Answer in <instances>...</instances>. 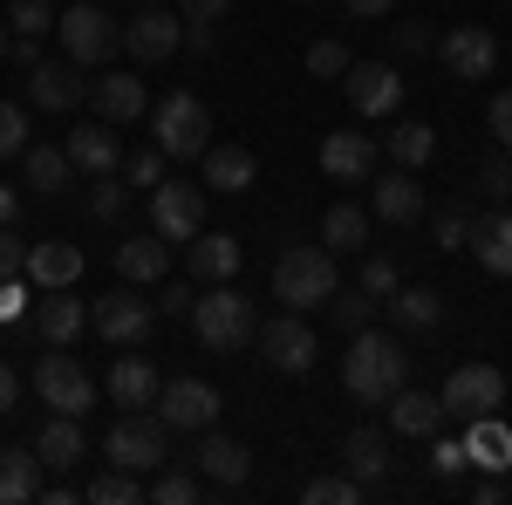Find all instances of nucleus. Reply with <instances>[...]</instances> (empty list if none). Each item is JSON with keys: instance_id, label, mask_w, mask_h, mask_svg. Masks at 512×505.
I'll use <instances>...</instances> for the list:
<instances>
[{"instance_id": "f257e3e1", "label": "nucleus", "mask_w": 512, "mask_h": 505, "mask_svg": "<svg viewBox=\"0 0 512 505\" xmlns=\"http://www.w3.org/2000/svg\"><path fill=\"white\" fill-rule=\"evenodd\" d=\"M403 383H410V349H403L396 335L355 328L349 355H342V389H349L355 403H390Z\"/></svg>"}, {"instance_id": "f03ea898", "label": "nucleus", "mask_w": 512, "mask_h": 505, "mask_svg": "<svg viewBox=\"0 0 512 505\" xmlns=\"http://www.w3.org/2000/svg\"><path fill=\"white\" fill-rule=\"evenodd\" d=\"M335 287H342V280H335V253H328V246H315V239H294V246L274 260L280 308L315 314V308H328V294H335Z\"/></svg>"}, {"instance_id": "7ed1b4c3", "label": "nucleus", "mask_w": 512, "mask_h": 505, "mask_svg": "<svg viewBox=\"0 0 512 505\" xmlns=\"http://www.w3.org/2000/svg\"><path fill=\"white\" fill-rule=\"evenodd\" d=\"M192 335H198V349L233 355L260 335V314H253L246 294H233V280H219L212 294H192Z\"/></svg>"}, {"instance_id": "20e7f679", "label": "nucleus", "mask_w": 512, "mask_h": 505, "mask_svg": "<svg viewBox=\"0 0 512 505\" xmlns=\"http://www.w3.org/2000/svg\"><path fill=\"white\" fill-rule=\"evenodd\" d=\"M151 144L164 157H205V144H212V110L198 103L192 89H171L164 103H151Z\"/></svg>"}, {"instance_id": "39448f33", "label": "nucleus", "mask_w": 512, "mask_h": 505, "mask_svg": "<svg viewBox=\"0 0 512 505\" xmlns=\"http://www.w3.org/2000/svg\"><path fill=\"white\" fill-rule=\"evenodd\" d=\"M55 41H62V55H69L76 69H103V62L123 48V28L96 7V0H76L69 14H55Z\"/></svg>"}, {"instance_id": "423d86ee", "label": "nucleus", "mask_w": 512, "mask_h": 505, "mask_svg": "<svg viewBox=\"0 0 512 505\" xmlns=\"http://www.w3.org/2000/svg\"><path fill=\"white\" fill-rule=\"evenodd\" d=\"M35 396L55 410V417H82V410L96 403V376L82 369L76 355L41 349V362H35Z\"/></svg>"}, {"instance_id": "0eeeda50", "label": "nucleus", "mask_w": 512, "mask_h": 505, "mask_svg": "<svg viewBox=\"0 0 512 505\" xmlns=\"http://www.w3.org/2000/svg\"><path fill=\"white\" fill-rule=\"evenodd\" d=\"M151 233L171 246H192L205 233V185H185V178L151 185Z\"/></svg>"}, {"instance_id": "6e6552de", "label": "nucleus", "mask_w": 512, "mask_h": 505, "mask_svg": "<svg viewBox=\"0 0 512 505\" xmlns=\"http://www.w3.org/2000/svg\"><path fill=\"white\" fill-rule=\"evenodd\" d=\"M89 328H96L110 349H144V342L158 335V301H144V294H103V301L89 308Z\"/></svg>"}, {"instance_id": "1a4fd4ad", "label": "nucleus", "mask_w": 512, "mask_h": 505, "mask_svg": "<svg viewBox=\"0 0 512 505\" xmlns=\"http://www.w3.org/2000/svg\"><path fill=\"white\" fill-rule=\"evenodd\" d=\"M103 458L123 471H158L171 451H164V417H144V410H123L110 437H103Z\"/></svg>"}, {"instance_id": "9d476101", "label": "nucleus", "mask_w": 512, "mask_h": 505, "mask_svg": "<svg viewBox=\"0 0 512 505\" xmlns=\"http://www.w3.org/2000/svg\"><path fill=\"white\" fill-rule=\"evenodd\" d=\"M437 403H444V417H492L499 403H506V376L492 369V362H465V369H451V383L437 389Z\"/></svg>"}, {"instance_id": "9b49d317", "label": "nucleus", "mask_w": 512, "mask_h": 505, "mask_svg": "<svg viewBox=\"0 0 512 505\" xmlns=\"http://www.w3.org/2000/svg\"><path fill=\"white\" fill-rule=\"evenodd\" d=\"M151 410L164 417V430H212V424H219V389L198 383V376H178V383L158 389Z\"/></svg>"}, {"instance_id": "f8f14e48", "label": "nucleus", "mask_w": 512, "mask_h": 505, "mask_svg": "<svg viewBox=\"0 0 512 505\" xmlns=\"http://www.w3.org/2000/svg\"><path fill=\"white\" fill-rule=\"evenodd\" d=\"M342 89H349L355 117H396V110H403V76L383 69V62H349Z\"/></svg>"}, {"instance_id": "ddd939ff", "label": "nucleus", "mask_w": 512, "mask_h": 505, "mask_svg": "<svg viewBox=\"0 0 512 505\" xmlns=\"http://www.w3.org/2000/svg\"><path fill=\"white\" fill-rule=\"evenodd\" d=\"M321 171H328V185H369L376 178V137L369 130H328L321 137Z\"/></svg>"}, {"instance_id": "4468645a", "label": "nucleus", "mask_w": 512, "mask_h": 505, "mask_svg": "<svg viewBox=\"0 0 512 505\" xmlns=\"http://www.w3.org/2000/svg\"><path fill=\"white\" fill-rule=\"evenodd\" d=\"M260 349H267V362H274L280 376H308V369H315V328L287 308L280 321L260 328Z\"/></svg>"}, {"instance_id": "2eb2a0df", "label": "nucleus", "mask_w": 512, "mask_h": 505, "mask_svg": "<svg viewBox=\"0 0 512 505\" xmlns=\"http://www.w3.org/2000/svg\"><path fill=\"white\" fill-rule=\"evenodd\" d=\"M437 55H444V69L458 82H478L499 69V41H492V28H478V21H465V28H451V35L437 41Z\"/></svg>"}, {"instance_id": "dca6fc26", "label": "nucleus", "mask_w": 512, "mask_h": 505, "mask_svg": "<svg viewBox=\"0 0 512 505\" xmlns=\"http://www.w3.org/2000/svg\"><path fill=\"white\" fill-rule=\"evenodd\" d=\"M192 471L205 478V485H219V492H233V485H246L253 478V451L239 444V437H219V430H205L192 451Z\"/></svg>"}, {"instance_id": "f3484780", "label": "nucleus", "mask_w": 512, "mask_h": 505, "mask_svg": "<svg viewBox=\"0 0 512 505\" xmlns=\"http://www.w3.org/2000/svg\"><path fill=\"white\" fill-rule=\"evenodd\" d=\"M123 48H130L137 62H171V55L185 48V21H171L164 7H144L137 21H123Z\"/></svg>"}, {"instance_id": "a211bd4d", "label": "nucleus", "mask_w": 512, "mask_h": 505, "mask_svg": "<svg viewBox=\"0 0 512 505\" xmlns=\"http://www.w3.org/2000/svg\"><path fill=\"white\" fill-rule=\"evenodd\" d=\"M62 151H69V164H76V171H89V178H110V171H117V164H123L117 123H103V117H96V123H76Z\"/></svg>"}, {"instance_id": "6ab92c4d", "label": "nucleus", "mask_w": 512, "mask_h": 505, "mask_svg": "<svg viewBox=\"0 0 512 505\" xmlns=\"http://www.w3.org/2000/svg\"><path fill=\"white\" fill-rule=\"evenodd\" d=\"M89 103H96V117H103V123H137V117H151L144 76H123V69H110V76L89 82Z\"/></svg>"}, {"instance_id": "aec40b11", "label": "nucleus", "mask_w": 512, "mask_h": 505, "mask_svg": "<svg viewBox=\"0 0 512 505\" xmlns=\"http://www.w3.org/2000/svg\"><path fill=\"white\" fill-rule=\"evenodd\" d=\"M158 389H164V376H158V362L151 355H117L110 362V403H123V410H151L158 403Z\"/></svg>"}, {"instance_id": "412c9836", "label": "nucleus", "mask_w": 512, "mask_h": 505, "mask_svg": "<svg viewBox=\"0 0 512 505\" xmlns=\"http://www.w3.org/2000/svg\"><path fill=\"white\" fill-rule=\"evenodd\" d=\"M89 96V82L76 76V62H35L28 69V103L35 110H76Z\"/></svg>"}, {"instance_id": "4be33fe9", "label": "nucleus", "mask_w": 512, "mask_h": 505, "mask_svg": "<svg viewBox=\"0 0 512 505\" xmlns=\"http://www.w3.org/2000/svg\"><path fill=\"white\" fill-rule=\"evenodd\" d=\"M35 328H41L48 349H69L82 328H89V308H82L69 287H55V294H41V301H35Z\"/></svg>"}, {"instance_id": "5701e85b", "label": "nucleus", "mask_w": 512, "mask_h": 505, "mask_svg": "<svg viewBox=\"0 0 512 505\" xmlns=\"http://www.w3.org/2000/svg\"><path fill=\"white\" fill-rule=\"evenodd\" d=\"M28 280H35L41 294H55V287H76L82 280V253L69 246V239H41V246H28Z\"/></svg>"}, {"instance_id": "b1692460", "label": "nucleus", "mask_w": 512, "mask_h": 505, "mask_svg": "<svg viewBox=\"0 0 512 505\" xmlns=\"http://www.w3.org/2000/svg\"><path fill=\"white\" fill-rule=\"evenodd\" d=\"M253 178H260V157L246 151V144H205V178L198 185H212V192H253Z\"/></svg>"}, {"instance_id": "393cba45", "label": "nucleus", "mask_w": 512, "mask_h": 505, "mask_svg": "<svg viewBox=\"0 0 512 505\" xmlns=\"http://www.w3.org/2000/svg\"><path fill=\"white\" fill-rule=\"evenodd\" d=\"M465 458H472L478 471H492V478H506V471H512V430L499 424V410L465 424Z\"/></svg>"}, {"instance_id": "a878e982", "label": "nucleus", "mask_w": 512, "mask_h": 505, "mask_svg": "<svg viewBox=\"0 0 512 505\" xmlns=\"http://www.w3.org/2000/svg\"><path fill=\"white\" fill-rule=\"evenodd\" d=\"M369 205H376V219H390V226H417V219H424V185H417V171H403V164H396L390 178L376 185Z\"/></svg>"}, {"instance_id": "bb28decb", "label": "nucleus", "mask_w": 512, "mask_h": 505, "mask_svg": "<svg viewBox=\"0 0 512 505\" xmlns=\"http://www.w3.org/2000/svg\"><path fill=\"white\" fill-rule=\"evenodd\" d=\"M117 273L130 280V287H158L164 273H171V239H123L117 246Z\"/></svg>"}, {"instance_id": "cd10ccee", "label": "nucleus", "mask_w": 512, "mask_h": 505, "mask_svg": "<svg viewBox=\"0 0 512 505\" xmlns=\"http://www.w3.org/2000/svg\"><path fill=\"white\" fill-rule=\"evenodd\" d=\"M82 451H89L82 417H55V410H48V424H41V437H35V458L48 471H69V465H82Z\"/></svg>"}, {"instance_id": "c85d7f7f", "label": "nucleus", "mask_w": 512, "mask_h": 505, "mask_svg": "<svg viewBox=\"0 0 512 505\" xmlns=\"http://www.w3.org/2000/svg\"><path fill=\"white\" fill-rule=\"evenodd\" d=\"M342 465H349V478L355 485H383L390 478V444H383V430H349L342 437Z\"/></svg>"}, {"instance_id": "c756f323", "label": "nucleus", "mask_w": 512, "mask_h": 505, "mask_svg": "<svg viewBox=\"0 0 512 505\" xmlns=\"http://www.w3.org/2000/svg\"><path fill=\"white\" fill-rule=\"evenodd\" d=\"M390 424H396V437H437V424H444V403H437L431 389H396L390 396Z\"/></svg>"}, {"instance_id": "7c9ffc66", "label": "nucleus", "mask_w": 512, "mask_h": 505, "mask_svg": "<svg viewBox=\"0 0 512 505\" xmlns=\"http://www.w3.org/2000/svg\"><path fill=\"white\" fill-rule=\"evenodd\" d=\"M478 253V267L512 280V212H492V219H472V239H465Z\"/></svg>"}, {"instance_id": "2f4dec72", "label": "nucleus", "mask_w": 512, "mask_h": 505, "mask_svg": "<svg viewBox=\"0 0 512 505\" xmlns=\"http://www.w3.org/2000/svg\"><path fill=\"white\" fill-rule=\"evenodd\" d=\"M239 260H246V253H239V239H233V233H198V239H192V273L205 280V287L233 280Z\"/></svg>"}, {"instance_id": "473e14b6", "label": "nucleus", "mask_w": 512, "mask_h": 505, "mask_svg": "<svg viewBox=\"0 0 512 505\" xmlns=\"http://www.w3.org/2000/svg\"><path fill=\"white\" fill-rule=\"evenodd\" d=\"M390 314H396V328H403V335H431L437 321H444V301H437V287H396Z\"/></svg>"}, {"instance_id": "72a5a7b5", "label": "nucleus", "mask_w": 512, "mask_h": 505, "mask_svg": "<svg viewBox=\"0 0 512 505\" xmlns=\"http://www.w3.org/2000/svg\"><path fill=\"white\" fill-rule=\"evenodd\" d=\"M41 499V458L35 451H0V505Z\"/></svg>"}, {"instance_id": "f704fd0d", "label": "nucleus", "mask_w": 512, "mask_h": 505, "mask_svg": "<svg viewBox=\"0 0 512 505\" xmlns=\"http://www.w3.org/2000/svg\"><path fill=\"white\" fill-rule=\"evenodd\" d=\"M21 171H28V185H35L41 198H55L69 178H76L69 151H48V144H28V151H21Z\"/></svg>"}, {"instance_id": "c9c22d12", "label": "nucleus", "mask_w": 512, "mask_h": 505, "mask_svg": "<svg viewBox=\"0 0 512 505\" xmlns=\"http://www.w3.org/2000/svg\"><path fill=\"white\" fill-rule=\"evenodd\" d=\"M321 239H328V253H362V246H369V212H362V205H328Z\"/></svg>"}, {"instance_id": "e433bc0d", "label": "nucleus", "mask_w": 512, "mask_h": 505, "mask_svg": "<svg viewBox=\"0 0 512 505\" xmlns=\"http://www.w3.org/2000/svg\"><path fill=\"white\" fill-rule=\"evenodd\" d=\"M390 157L403 164V171L431 164V157H437V130H431V123H396V130H390Z\"/></svg>"}, {"instance_id": "4c0bfd02", "label": "nucleus", "mask_w": 512, "mask_h": 505, "mask_svg": "<svg viewBox=\"0 0 512 505\" xmlns=\"http://www.w3.org/2000/svg\"><path fill=\"white\" fill-rule=\"evenodd\" d=\"M82 499H96V505H137V499H144V485H137V471L103 465L96 478H89V492H82Z\"/></svg>"}, {"instance_id": "58836bf2", "label": "nucleus", "mask_w": 512, "mask_h": 505, "mask_svg": "<svg viewBox=\"0 0 512 505\" xmlns=\"http://www.w3.org/2000/svg\"><path fill=\"white\" fill-rule=\"evenodd\" d=\"M198 492H205V478L198 471H178V465H158V478L144 485V499H158V505H192Z\"/></svg>"}, {"instance_id": "ea45409f", "label": "nucleus", "mask_w": 512, "mask_h": 505, "mask_svg": "<svg viewBox=\"0 0 512 505\" xmlns=\"http://www.w3.org/2000/svg\"><path fill=\"white\" fill-rule=\"evenodd\" d=\"M301 499H308V505H362V499H369V485H355L349 471H321V478H308Z\"/></svg>"}, {"instance_id": "a19ab883", "label": "nucleus", "mask_w": 512, "mask_h": 505, "mask_svg": "<svg viewBox=\"0 0 512 505\" xmlns=\"http://www.w3.org/2000/svg\"><path fill=\"white\" fill-rule=\"evenodd\" d=\"M328 314H335V328H369V321H376V294H342V287H335V294H328Z\"/></svg>"}, {"instance_id": "79ce46f5", "label": "nucleus", "mask_w": 512, "mask_h": 505, "mask_svg": "<svg viewBox=\"0 0 512 505\" xmlns=\"http://www.w3.org/2000/svg\"><path fill=\"white\" fill-rule=\"evenodd\" d=\"M7 28L14 35H55V7L48 0H14L7 7Z\"/></svg>"}, {"instance_id": "37998d69", "label": "nucleus", "mask_w": 512, "mask_h": 505, "mask_svg": "<svg viewBox=\"0 0 512 505\" xmlns=\"http://www.w3.org/2000/svg\"><path fill=\"white\" fill-rule=\"evenodd\" d=\"M28 151V110L21 103H0V164Z\"/></svg>"}, {"instance_id": "c03bdc74", "label": "nucleus", "mask_w": 512, "mask_h": 505, "mask_svg": "<svg viewBox=\"0 0 512 505\" xmlns=\"http://www.w3.org/2000/svg\"><path fill=\"white\" fill-rule=\"evenodd\" d=\"M123 205H130V192L117 185V171H110V178H96V192H89V212H96V219H123Z\"/></svg>"}, {"instance_id": "a18cd8bd", "label": "nucleus", "mask_w": 512, "mask_h": 505, "mask_svg": "<svg viewBox=\"0 0 512 505\" xmlns=\"http://www.w3.org/2000/svg\"><path fill=\"white\" fill-rule=\"evenodd\" d=\"M308 76H349V48L342 41H315L308 48Z\"/></svg>"}, {"instance_id": "49530a36", "label": "nucleus", "mask_w": 512, "mask_h": 505, "mask_svg": "<svg viewBox=\"0 0 512 505\" xmlns=\"http://www.w3.org/2000/svg\"><path fill=\"white\" fill-rule=\"evenodd\" d=\"M396 287H403V280H396V260H362V294H376V301H390Z\"/></svg>"}, {"instance_id": "de8ad7c7", "label": "nucleus", "mask_w": 512, "mask_h": 505, "mask_svg": "<svg viewBox=\"0 0 512 505\" xmlns=\"http://www.w3.org/2000/svg\"><path fill=\"white\" fill-rule=\"evenodd\" d=\"M465 239H472V212L465 205H444L437 212V246H465Z\"/></svg>"}, {"instance_id": "09e8293b", "label": "nucleus", "mask_w": 512, "mask_h": 505, "mask_svg": "<svg viewBox=\"0 0 512 505\" xmlns=\"http://www.w3.org/2000/svg\"><path fill=\"white\" fill-rule=\"evenodd\" d=\"M465 465H472V458H465V437H437V451H431V471H437V478H458Z\"/></svg>"}, {"instance_id": "8fccbe9b", "label": "nucleus", "mask_w": 512, "mask_h": 505, "mask_svg": "<svg viewBox=\"0 0 512 505\" xmlns=\"http://www.w3.org/2000/svg\"><path fill=\"white\" fill-rule=\"evenodd\" d=\"M123 171H130V185H164V151L151 144V151L123 157Z\"/></svg>"}, {"instance_id": "3c124183", "label": "nucleus", "mask_w": 512, "mask_h": 505, "mask_svg": "<svg viewBox=\"0 0 512 505\" xmlns=\"http://www.w3.org/2000/svg\"><path fill=\"white\" fill-rule=\"evenodd\" d=\"M478 185L492 192V205H499V198H512V157H485V171H478Z\"/></svg>"}, {"instance_id": "603ef678", "label": "nucleus", "mask_w": 512, "mask_h": 505, "mask_svg": "<svg viewBox=\"0 0 512 505\" xmlns=\"http://www.w3.org/2000/svg\"><path fill=\"white\" fill-rule=\"evenodd\" d=\"M21 267H28V246L14 239V226H0V280H14Z\"/></svg>"}, {"instance_id": "864d4df0", "label": "nucleus", "mask_w": 512, "mask_h": 505, "mask_svg": "<svg viewBox=\"0 0 512 505\" xmlns=\"http://www.w3.org/2000/svg\"><path fill=\"white\" fill-rule=\"evenodd\" d=\"M485 123H492V137H499V144L512 151V89H499V96H492V110H485Z\"/></svg>"}, {"instance_id": "5fc2aeb1", "label": "nucleus", "mask_w": 512, "mask_h": 505, "mask_svg": "<svg viewBox=\"0 0 512 505\" xmlns=\"http://www.w3.org/2000/svg\"><path fill=\"white\" fill-rule=\"evenodd\" d=\"M7 62H14V69H35V62H48V55H41V35H14V41H7Z\"/></svg>"}, {"instance_id": "6e6d98bb", "label": "nucleus", "mask_w": 512, "mask_h": 505, "mask_svg": "<svg viewBox=\"0 0 512 505\" xmlns=\"http://www.w3.org/2000/svg\"><path fill=\"white\" fill-rule=\"evenodd\" d=\"M472 505H506V478H492V471H485V478L472 485Z\"/></svg>"}, {"instance_id": "4d7b16f0", "label": "nucleus", "mask_w": 512, "mask_h": 505, "mask_svg": "<svg viewBox=\"0 0 512 505\" xmlns=\"http://www.w3.org/2000/svg\"><path fill=\"white\" fill-rule=\"evenodd\" d=\"M185 41H192L198 55H212V41H219V28H212V21H185Z\"/></svg>"}, {"instance_id": "13d9d810", "label": "nucleus", "mask_w": 512, "mask_h": 505, "mask_svg": "<svg viewBox=\"0 0 512 505\" xmlns=\"http://www.w3.org/2000/svg\"><path fill=\"white\" fill-rule=\"evenodd\" d=\"M233 0H185V21H219Z\"/></svg>"}, {"instance_id": "bf43d9fd", "label": "nucleus", "mask_w": 512, "mask_h": 505, "mask_svg": "<svg viewBox=\"0 0 512 505\" xmlns=\"http://www.w3.org/2000/svg\"><path fill=\"white\" fill-rule=\"evenodd\" d=\"M14 219H21V192H14V185H0V226H14Z\"/></svg>"}, {"instance_id": "052dcab7", "label": "nucleus", "mask_w": 512, "mask_h": 505, "mask_svg": "<svg viewBox=\"0 0 512 505\" xmlns=\"http://www.w3.org/2000/svg\"><path fill=\"white\" fill-rule=\"evenodd\" d=\"M396 0H349V14H362V21H383Z\"/></svg>"}, {"instance_id": "680f3d73", "label": "nucleus", "mask_w": 512, "mask_h": 505, "mask_svg": "<svg viewBox=\"0 0 512 505\" xmlns=\"http://www.w3.org/2000/svg\"><path fill=\"white\" fill-rule=\"evenodd\" d=\"M14 396H21V383H14V369H7V362H0V417H7V410H14Z\"/></svg>"}, {"instance_id": "e2e57ef3", "label": "nucleus", "mask_w": 512, "mask_h": 505, "mask_svg": "<svg viewBox=\"0 0 512 505\" xmlns=\"http://www.w3.org/2000/svg\"><path fill=\"white\" fill-rule=\"evenodd\" d=\"M396 48H403V55H424V48H431V35H424V28H403V35H396Z\"/></svg>"}, {"instance_id": "0e129e2a", "label": "nucleus", "mask_w": 512, "mask_h": 505, "mask_svg": "<svg viewBox=\"0 0 512 505\" xmlns=\"http://www.w3.org/2000/svg\"><path fill=\"white\" fill-rule=\"evenodd\" d=\"M178 308H192V287H171L164 280V314H178Z\"/></svg>"}, {"instance_id": "69168bd1", "label": "nucleus", "mask_w": 512, "mask_h": 505, "mask_svg": "<svg viewBox=\"0 0 512 505\" xmlns=\"http://www.w3.org/2000/svg\"><path fill=\"white\" fill-rule=\"evenodd\" d=\"M7 41H14V28H7V21H0V62H7Z\"/></svg>"}, {"instance_id": "338daca9", "label": "nucleus", "mask_w": 512, "mask_h": 505, "mask_svg": "<svg viewBox=\"0 0 512 505\" xmlns=\"http://www.w3.org/2000/svg\"><path fill=\"white\" fill-rule=\"evenodd\" d=\"M506 499H512V471H506Z\"/></svg>"}]
</instances>
